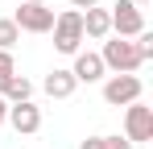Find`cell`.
<instances>
[{
  "mask_svg": "<svg viewBox=\"0 0 153 149\" xmlns=\"http://www.w3.org/2000/svg\"><path fill=\"white\" fill-rule=\"evenodd\" d=\"M103 66H112L116 74H132L145 58H141V50H137V42H128V37H116V42H103Z\"/></svg>",
  "mask_w": 153,
  "mask_h": 149,
  "instance_id": "cell-1",
  "label": "cell"
},
{
  "mask_svg": "<svg viewBox=\"0 0 153 149\" xmlns=\"http://www.w3.org/2000/svg\"><path fill=\"white\" fill-rule=\"evenodd\" d=\"M79 42H83V13H79V8L58 13V17H54V50L79 54Z\"/></svg>",
  "mask_w": 153,
  "mask_h": 149,
  "instance_id": "cell-2",
  "label": "cell"
},
{
  "mask_svg": "<svg viewBox=\"0 0 153 149\" xmlns=\"http://www.w3.org/2000/svg\"><path fill=\"white\" fill-rule=\"evenodd\" d=\"M108 21H112V29H116V37H137V33H145L141 4H132V0H120V4L108 13Z\"/></svg>",
  "mask_w": 153,
  "mask_h": 149,
  "instance_id": "cell-3",
  "label": "cell"
},
{
  "mask_svg": "<svg viewBox=\"0 0 153 149\" xmlns=\"http://www.w3.org/2000/svg\"><path fill=\"white\" fill-rule=\"evenodd\" d=\"M103 99H108L112 108L137 104V99H141V79H137V74H112V79L103 83Z\"/></svg>",
  "mask_w": 153,
  "mask_h": 149,
  "instance_id": "cell-4",
  "label": "cell"
},
{
  "mask_svg": "<svg viewBox=\"0 0 153 149\" xmlns=\"http://www.w3.org/2000/svg\"><path fill=\"white\" fill-rule=\"evenodd\" d=\"M13 25L25 29V33H50V29H54V8H46V4H29V0H25V4L17 8Z\"/></svg>",
  "mask_w": 153,
  "mask_h": 149,
  "instance_id": "cell-5",
  "label": "cell"
},
{
  "mask_svg": "<svg viewBox=\"0 0 153 149\" xmlns=\"http://www.w3.org/2000/svg\"><path fill=\"white\" fill-rule=\"evenodd\" d=\"M124 137L128 141H153V108H145L141 99L128 104L124 112Z\"/></svg>",
  "mask_w": 153,
  "mask_h": 149,
  "instance_id": "cell-6",
  "label": "cell"
},
{
  "mask_svg": "<svg viewBox=\"0 0 153 149\" xmlns=\"http://www.w3.org/2000/svg\"><path fill=\"white\" fill-rule=\"evenodd\" d=\"M4 120L13 124L17 133H37V128H42V112H37L29 99H21V104H8V116H4Z\"/></svg>",
  "mask_w": 153,
  "mask_h": 149,
  "instance_id": "cell-7",
  "label": "cell"
},
{
  "mask_svg": "<svg viewBox=\"0 0 153 149\" xmlns=\"http://www.w3.org/2000/svg\"><path fill=\"white\" fill-rule=\"evenodd\" d=\"M103 58L100 54H75V66H71V74H75V83H95V79H103Z\"/></svg>",
  "mask_w": 153,
  "mask_h": 149,
  "instance_id": "cell-8",
  "label": "cell"
},
{
  "mask_svg": "<svg viewBox=\"0 0 153 149\" xmlns=\"http://www.w3.org/2000/svg\"><path fill=\"white\" fill-rule=\"evenodd\" d=\"M112 33V21H108V13L103 8H83V37H108Z\"/></svg>",
  "mask_w": 153,
  "mask_h": 149,
  "instance_id": "cell-9",
  "label": "cell"
},
{
  "mask_svg": "<svg viewBox=\"0 0 153 149\" xmlns=\"http://www.w3.org/2000/svg\"><path fill=\"white\" fill-rule=\"evenodd\" d=\"M75 87H79V83H75V74H71V71H50V74H46V95H50V99L75 95Z\"/></svg>",
  "mask_w": 153,
  "mask_h": 149,
  "instance_id": "cell-10",
  "label": "cell"
},
{
  "mask_svg": "<svg viewBox=\"0 0 153 149\" xmlns=\"http://www.w3.org/2000/svg\"><path fill=\"white\" fill-rule=\"evenodd\" d=\"M0 95L8 99V104H21V99L33 95V83H29V79H21V74H13V79L4 83V91H0Z\"/></svg>",
  "mask_w": 153,
  "mask_h": 149,
  "instance_id": "cell-11",
  "label": "cell"
},
{
  "mask_svg": "<svg viewBox=\"0 0 153 149\" xmlns=\"http://www.w3.org/2000/svg\"><path fill=\"white\" fill-rule=\"evenodd\" d=\"M17 37H21V29L13 25V17L0 21V50H13V46H17Z\"/></svg>",
  "mask_w": 153,
  "mask_h": 149,
  "instance_id": "cell-12",
  "label": "cell"
},
{
  "mask_svg": "<svg viewBox=\"0 0 153 149\" xmlns=\"http://www.w3.org/2000/svg\"><path fill=\"white\" fill-rule=\"evenodd\" d=\"M17 74V66H13V54L8 50H0V91H4V83Z\"/></svg>",
  "mask_w": 153,
  "mask_h": 149,
  "instance_id": "cell-13",
  "label": "cell"
},
{
  "mask_svg": "<svg viewBox=\"0 0 153 149\" xmlns=\"http://www.w3.org/2000/svg\"><path fill=\"white\" fill-rule=\"evenodd\" d=\"M103 149H132L128 137H103Z\"/></svg>",
  "mask_w": 153,
  "mask_h": 149,
  "instance_id": "cell-14",
  "label": "cell"
},
{
  "mask_svg": "<svg viewBox=\"0 0 153 149\" xmlns=\"http://www.w3.org/2000/svg\"><path fill=\"white\" fill-rule=\"evenodd\" d=\"M79 149H103V137H87V141H83Z\"/></svg>",
  "mask_w": 153,
  "mask_h": 149,
  "instance_id": "cell-15",
  "label": "cell"
},
{
  "mask_svg": "<svg viewBox=\"0 0 153 149\" xmlns=\"http://www.w3.org/2000/svg\"><path fill=\"white\" fill-rule=\"evenodd\" d=\"M95 4H100V0H71V8H79V13H83V8H95Z\"/></svg>",
  "mask_w": 153,
  "mask_h": 149,
  "instance_id": "cell-16",
  "label": "cell"
},
{
  "mask_svg": "<svg viewBox=\"0 0 153 149\" xmlns=\"http://www.w3.org/2000/svg\"><path fill=\"white\" fill-rule=\"evenodd\" d=\"M4 116H8V99L0 95V120H4Z\"/></svg>",
  "mask_w": 153,
  "mask_h": 149,
  "instance_id": "cell-17",
  "label": "cell"
},
{
  "mask_svg": "<svg viewBox=\"0 0 153 149\" xmlns=\"http://www.w3.org/2000/svg\"><path fill=\"white\" fill-rule=\"evenodd\" d=\"M29 4H46V0H29Z\"/></svg>",
  "mask_w": 153,
  "mask_h": 149,
  "instance_id": "cell-18",
  "label": "cell"
},
{
  "mask_svg": "<svg viewBox=\"0 0 153 149\" xmlns=\"http://www.w3.org/2000/svg\"><path fill=\"white\" fill-rule=\"evenodd\" d=\"M132 4H145V0H132Z\"/></svg>",
  "mask_w": 153,
  "mask_h": 149,
  "instance_id": "cell-19",
  "label": "cell"
}]
</instances>
